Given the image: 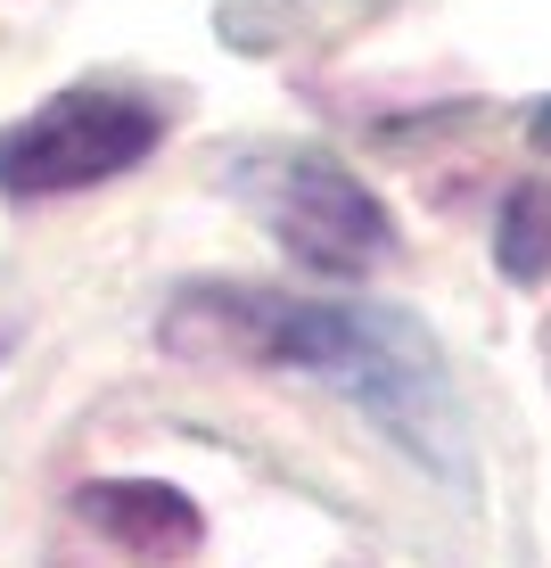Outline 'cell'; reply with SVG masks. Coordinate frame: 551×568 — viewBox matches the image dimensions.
Returning a JSON list of instances; mask_svg holds the SVG:
<instances>
[{
    "mask_svg": "<svg viewBox=\"0 0 551 568\" xmlns=\"http://www.w3.org/2000/svg\"><path fill=\"white\" fill-rule=\"evenodd\" d=\"M165 346L223 355V363H280V371H305V379H329L411 462L469 486L461 396L445 379L437 338L396 305H305V297H272V288L206 281V288H182V305L165 322Z\"/></svg>",
    "mask_w": 551,
    "mask_h": 568,
    "instance_id": "6da1fadb",
    "label": "cell"
},
{
    "mask_svg": "<svg viewBox=\"0 0 551 568\" xmlns=\"http://www.w3.org/2000/svg\"><path fill=\"white\" fill-rule=\"evenodd\" d=\"M247 206L272 223V240L313 272H370L387 256V206L322 149H264L239 165Z\"/></svg>",
    "mask_w": 551,
    "mask_h": 568,
    "instance_id": "7a4b0ae2",
    "label": "cell"
},
{
    "mask_svg": "<svg viewBox=\"0 0 551 568\" xmlns=\"http://www.w3.org/2000/svg\"><path fill=\"white\" fill-rule=\"evenodd\" d=\"M156 108L124 91H58L33 115L0 132V190L9 199H58V190H91L108 173L141 165L156 149Z\"/></svg>",
    "mask_w": 551,
    "mask_h": 568,
    "instance_id": "3957f363",
    "label": "cell"
},
{
    "mask_svg": "<svg viewBox=\"0 0 551 568\" xmlns=\"http://www.w3.org/2000/svg\"><path fill=\"white\" fill-rule=\"evenodd\" d=\"M74 511L100 527L108 544H124L132 560H182L190 544H198L190 495H173V486H156V478H100V486L74 495Z\"/></svg>",
    "mask_w": 551,
    "mask_h": 568,
    "instance_id": "277c9868",
    "label": "cell"
},
{
    "mask_svg": "<svg viewBox=\"0 0 551 568\" xmlns=\"http://www.w3.org/2000/svg\"><path fill=\"white\" fill-rule=\"evenodd\" d=\"M502 272L510 281H551V173L543 182H519L502 199Z\"/></svg>",
    "mask_w": 551,
    "mask_h": 568,
    "instance_id": "5b68a950",
    "label": "cell"
},
{
    "mask_svg": "<svg viewBox=\"0 0 551 568\" xmlns=\"http://www.w3.org/2000/svg\"><path fill=\"white\" fill-rule=\"evenodd\" d=\"M535 141L551 149V100H543V115H535Z\"/></svg>",
    "mask_w": 551,
    "mask_h": 568,
    "instance_id": "8992f818",
    "label": "cell"
}]
</instances>
